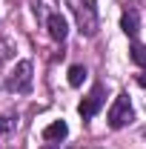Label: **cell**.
<instances>
[{
    "mask_svg": "<svg viewBox=\"0 0 146 149\" xmlns=\"http://www.w3.org/2000/svg\"><path fill=\"white\" fill-rule=\"evenodd\" d=\"M15 126H17V115H3V118H0V132H3V135H9Z\"/></svg>",
    "mask_w": 146,
    "mask_h": 149,
    "instance_id": "obj_10",
    "label": "cell"
},
{
    "mask_svg": "<svg viewBox=\"0 0 146 149\" xmlns=\"http://www.w3.org/2000/svg\"><path fill=\"white\" fill-rule=\"evenodd\" d=\"M43 149H60V146H55V143H49V146H43Z\"/></svg>",
    "mask_w": 146,
    "mask_h": 149,
    "instance_id": "obj_12",
    "label": "cell"
},
{
    "mask_svg": "<svg viewBox=\"0 0 146 149\" xmlns=\"http://www.w3.org/2000/svg\"><path fill=\"white\" fill-rule=\"evenodd\" d=\"M138 83H140V86H146V74H140V77H138Z\"/></svg>",
    "mask_w": 146,
    "mask_h": 149,
    "instance_id": "obj_11",
    "label": "cell"
},
{
    "mask_svg": "<svg viewBox=\"0 0 146 149\" xmlns=\"http://www.w3.org/2000/svg\"><path fill=\"white\" fill-rule=\"evenodd\" d=\"M69 6H72V12H74V20H77L80 35L83 37H95L97 35V26H100L95 0H69Z\"/></svg>",
    "mask_w": 146,
    "mask_h": 149,
    "instance_id": "obj_1",
    "label": "cell"
},
{
    "mask_svg": "<svg viewBox=\"0 0 146 149\" xmlns=\"http://www.w3.org/2000/svg\"><path fill=\"white\" fill-rule=\"evenodd\" d=\"M100 103H103V86H95V89H92V95H89V97H83V100H80V106H77L80 118H83V120L95 118V115H97V109H100Z\"/></svg>",
    "mask_w": 146,
    "mask_h": 149,
    "instance_id": "obj_4",
    "label": "cell"
},
{
    "mask_svg": "<svg viewBox=\"0 0 146 149\" xmlns=\"http://www.w3.org/2000/svg\"><path fill=\"white\" fill-rule=\"evenodd\" d=\"M106 120H109L112 129H123L126 123H132V120H135V109H132V100H129V95H117V97H115V103L109 106Z\"/></svg>",
    "mask_w": 146,
    "mask_h": 149,
    "instance_id": "obj_2",
    "label": "cell"
},
{
    "mask_svg": "<svg viewBox=\"0 0 146 149\" xmlns=\"http://www.w3.org/2000/svg\"><path fill=\"white\" fill-rule=\"evenodd\" d=\"M29 86H32V63L20 60L12 72V77L6 80V89L9 92H29Z\"/></svg>",
    "mask_w": 146,
    "mask_h": 149,
    "instance_id": "obj_3",
    "label": "cell"
},
{
    "mask_svg": "<svg viewBox=\"0 0 146 149\" xmlns=\"http://www.w3.org/2000/svg\"><path fill=\"white\" fill-rule=\"evenodd\" d=\"M46 26H49V35H52V40H66V35H69V23H66V17L63 15H49V20H46Z\"/></svg>",
    "mask_w": 146,
    "mask_h": 149,
    "instance_id": "obj_6",
    "label": "cell"
},
{
    "mask_svg": "<svg viewBox=\"0 0 146 149\" xmlns=\"http://www.w3.org/2000/svg\"><path fill=\"white\" fill-rule=\"evenodd\" d=\"M86 80V69L80 66V63H74V66H69V83L72 86H80Z\"/></svg>",
    "mask_w": 146,
    "mask_h": 149,
    "instance_id": "obj_8",
    "label": "cell"
},
{
    "mask_svg": "<svg viewBox=\"0 0 146 149\" xmlns=\"http://www.w3.org/2000/svg\"><path fill=\"white\" fill-rule=\"evenodd\" d=\"M66 135H69V126H66V120H55V123H49V126L43 129V138H46L49 143H60Z\"/></svg>",
    "mask_w": 146,
    "mask_h": 149,
    "instance_id": "obj_7",
    "label": "cell"
},
{
    "mask_svg": "<svg viewBox=\"0 0 146 149\" xmlns=\"http://www.w3.org/2000/svg\"><path fill=\"white\" fill-rule=\"evenodd\" d=\"M120 29H123V35L126 37H138V32H140V15L135 12V9H126L123 15H120Z\"/></svg>",
    "mask_w": 146,
    "mask_h": 149,
    "instance_id": "obj_5",
    "label": "cell"
},
{
    "mask_svg": "<svg viewBox=\"0 0 146 149\" xmlns=\"http://www.w3.org/2000/svg\"><path fill=\"white\" fill-rule=\"evenodd\" d=\"M129 57L138 63V66H143L146 69V46H140V43H135L132 49H129Z\"/></svg>",
    "mask_w": 146,
    "mask_h": 149,
    "instance_id": "obj_9",
    "label": "cell"
}]
</instances>
